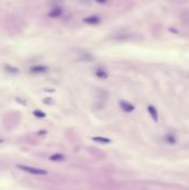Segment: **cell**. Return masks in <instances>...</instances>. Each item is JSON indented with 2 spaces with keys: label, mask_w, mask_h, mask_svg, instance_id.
Here are the masks:
<instances>
[{
  "label": "cell",
  "mask_w": 189,
  "mask_h": 190,
  "mask_svg": "<svg viewBox=\"0 0 189 190\" xmlns=\"http://www.w3.org/2000/svg\"><path fill=\"white\" fill-rule=\"evenodd\" d=\"M19 169L24 170V171H27L29 173H32V175H38V176H45L48 172L46 171L45 169H40V168H35V167H29V166H25V164H18L17 166Z\"/></svg>",
  "instance_id": "1"
},
{
  "label": "cell",
  "mask_w": 189,
  "mask_h": 190,
  "mask_svg": "<svg viewBox=\"0 0 189 190\" xmlns=\"http://www.w3.org/2000/svg\"><path fill=\"white\" fill-rule=\"evenodd\" d=\"M120 107L126 112H131V111L135 110V106L129 103V102H127V101H120Z\"/></svg>",
  "instance_id": "2"
},
{
  "label": "cell",
  "mask_w": 189,
  "mask_h": 190,
  "mask_svg": "<svg viewBox=\"0 0 189 190\" xmlns=\"http://www.w3.org/2000/svg\"><path fill=\"white\" fill-rule=\"evenodd\" d=\"M48 70V68L46 67V66H34V67H31L30 68V71L32 73H46Z\"/></svg>",
  "instance_id": "3"
},
{
  "label": "cell",
  "mask_w": 189,
  "mask_h": 190,
  "mask_svg": "<svg viewBox=\"0 0 189 190\" xmlns=\"http://www.w3.org/2000/svg\"><path fill=\"white\" fill-rule=\"evenodd\" d=\"M100 21V18L98 16H89V17H86L83 19V22L86 23H89V25H96Z\"/></svg>",
  "instance_id": "4"
},
{
  "label": "cell",
  "mask_w": 189,
  "mask_h": 190,
  "mask_svg": "<svg viewBox=\"0 0 189 190\" xmlns=\"http://www.w3.org/2000/svg\"><path fill=\"white\" fill-rule=\"evenodd\" d=\"M48 15H49V17H51V18H57V17H59V16L63 15V9L59 8V7L54 8V9H51L50 11H49Z\"/></svg>",
  "instance_id": "5"
},
{
  "label": "cell",
  "mask_w": 189,
  "mask_h": 190,
  "mask_svg": "<svg viewBox=\"0 0 189 190\" xmlns=\"http://www.w3.org/2000/svg\"><path fill=\"white\" fill-rule=\"evenodd\" d=\"M148 111H149V113H150L151 118L157 122V121H158V111H157V109L155 108L153 106L150 105V106H148Z\"/></svg>",
  "instance_id": "6"
},
{
  "label": "cell",
  "mask_w": 189,
  "mask_h": 190,
  "mask_svg": "<svg viewBox=\"0 0 189 190\" xmlns=\"http://www.w3.org/2000/svg\"><path fill=\"white\" fill-rule=\"evenodd\" d=\"M96 75H97V77H99L100 79H106V78L108 77L107 71H106L105 69H101V68H99V69L96 71Z\"/></svg>",
  "instance_id": "7"
},
{
  "label": "cell",
  "mask_w": 189,
  "mask_h": 190,
  "mask_svg": "<svg viewBox=\"0 0 189 190\" xmlns=\"http://www.w3.org/2000/svg\"><path fill=\"white\" fill-rule=\"evenodd\" d=\"M51 161H63L65 160V156L60 154H54L52 156H50V158H49Z\"/></svg>",
  "instance_id": "8"
},
{
  "label": "cell",
  "mask_w": 189,
  "mask_h": 190,
  "mask_svg": "<svg viewBox=\"0 0 189 190\" xmlns=\"http://www.w3.org/2000/svg\"><path fill=\"white\" fill-rule=\"evenodd\" d=\"M91 139H92L93 141L100 142V144H109V142H110V139H108V138H104V137H92Z\"/></svg>",
  "instance_id": "9"
},
{
  "label": "cell",
  "mask_w": 189,
  "mask_h": 190,
  "mask_svg": "<svg viewBox=\"0 0 189 190\" xmlns=\"http://www.w3.org/2000/svg\"><path fill=\"white\" fill-rule=\"evenodd\" d=\"M34 116H36L37 118H45L46 117V113L40 111V110H35L34 111Z\"/></svg>",
  "instance_id": "10"
}]
</instances>
